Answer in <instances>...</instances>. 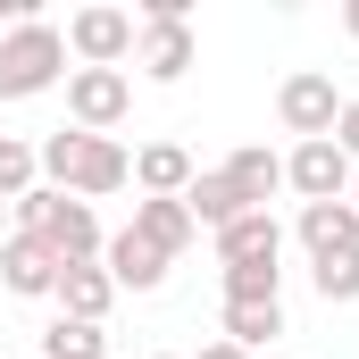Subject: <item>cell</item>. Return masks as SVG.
<instances>
[{"label":"cell","mask_w":359,"mask_h":359,"mask_svg":"<svg viewBox=\"0 0 359 359\" xmlns=\"http://www.w3.org/2000/svg\"><path fill=\"white\" fill-rule=\"evenodd\" d=\"M34 151H42L50 192H67V201H100V192L134 184V151H126L117 134H76V126H59V134H42Z\"/></svg>","instance_id":"1"},{"label":"cell","mask_w":359,"mask_h":359,"mask_svg":"<svg viewBox=\"0 0 359 359\" xmlns=\"http://www.w3.org/2000/svg\"><path fill=\"white\" fill-rule=\"evenodd\" d=\"M59 76H67V34H59L50 17L0 34V100H42Z\"/></svg>","instance_id":"2"},{"label":"cell","mask_w":359,"mask_h":359,"mask_svg":"<svg viewBox=\"0 0 359 359\" xmlns=\"http://www.w3.org/2000/svg\"><path fill=\"white\" fill-rule=\"evenodd\" d=\"M126 109H134L126 67H67V126L76 134H117Z\"/></svg>","instance_id":"3"},{"label":"cell","mask_w":359,"mask_h":359,"mask_svg":"<svg viewBox=\"0 0 359 359\" xmlns=\"http://www.w3.org/2000/svg\"><path fill=\"white\" fill-rule=\"evenodd\" d=\"M276 117H284V134H301V142H334V117H343L334 76H318V67L284 76V84H276Z\"/></svg>","instance_id":"4"},{"label":"cell","mask_w":359,"mask_h":359,"mask_svg":"<svg viewBox=\"0 0 359 359\" xmlns=\"http://www.w3.org/2000/svg\"><path fill=\"white\" fill-rule=\"evenodd\" d=\"M134 42H142L134 8H76V17H67V50H76L84 67H117V59H134Z\"/></svg>","instance_id":"5"},{"label":"cell","mask_w":359,"mask_h":359,"mask_svg":"<svg viewBox=\"0 0 359 359\" xmlns=\"http://www.w3.org/2000/svg\"><path fill=\"white\" fill-rule=\"evenodd\" d=\"M351 159L334 151V142H292V159H284V184L301 192V209L309 201H351Z\"/></svg>","instance_id":"6"},{"label":"cell","mask_w":359,"mask_h":359,"mask_svg":"<svg viewBox=\"0 0 359 359\" xmlns=\"http://www.w3.org/2000/svg\"><path fill=\"white\" fill-rule=\"evenodd\" d=\"M0 284H8L17 301H50V292H59V251H50L42 234H8V243H0Z\"/></svg>","instance_id":"7"},{"label":"cell","mask_w":359,"mask_h":359,"mask_svg":"<svg viewBox=\"0 0 359 359\" xmlns=\"http://www.w3.org/2000/svg\"><path fill=\"white\" fill-rule=\"evenodd\" d=\"M100 268H109V284H117V292H159L176 259H168V251H151V243L126 226V234H109V243H100Z\"/></svg>","instance_id":"8"},{"label":"cell","mask_w":359,"mask_h":359,"mask_svg":"<svg viewBox=\"0 0 359 359\" xmlns=\"http://www.w3.org/2000/svg\"><path fill=\"white\" fill-rule=\"evenodd\" d=\"M301 251H309V259L359 251V209L351 201H309V209H301Z\"/></svg>","instance_id":"9"},{"label":"cell","mask_w":359,"mask_h":359,"mask_svg":"<svg viewBox=\"0 0 359 359\" xmlns=\"http://www.w3.org/2000/svg\"><path fill=\"white\" fill-rule=\"evenodd\" d=\"M201 176L192 168V151L184 142H142L134 151V184H142V201H184V184Z\"/></svg>","instance_id":"10"},{"label":"cell","mask_w":359,"mask_h":359,"mask_svg":"<svg viewBox=\"0 0 359 359\" xmlns=\"http://www.w3.org/2000/svg\"><path fill=\"white\" fill-rule=\"evenodd\" d=\"M59 318H84V326H100L109 318V301H117V284H109V268L100 259H76V268H59Z\"/></svg>","instance_id":"11"},{"label":"cell","mask_w":359,"mask_h":359,"mask_svg":"<svg viewBox=\"0 0 359 359\" xmlns=\"http://www.w3.org/2000/svg\"><path fill=\"white\" fill-rule=\"evenodd\" d=\"M251 259H284V226H276V209H251V217H234V226L217 234V268H251Z\"/></svg>","instance_id":"12"},{"label":"cell","mask_w":359,"mask_h":359,"mask_svg":"<svg viewBox=\"0 0 359 359\" xmlns=\"http://www.w3.org/2000/svg\"><path fill=\"white\" fill-rule=\"evenodd\" d=\"M184 209H192V226H209V234H226L234 217H251V209H243V192H234V176H226V168H201V176L184 184Z\"/></svg>","instance_id":"13"},{"label":"cell","mask_w":359,"mask_h":359,"mask_svg":"<svg viewBox=\"0 0 359 359\" xmlns=\"http://www.w3.org/2000/svg\"><path fill=\"white\" fill-rule=\"evenodd\" d=\"M134 234H142L151 251H168V259H184L201 226H192V209H184V201H134Z\"/></svg>","instance_id":"14"},{"label":"cell","mask_w":359,"mask_h":359,"mask_svg":"<svg viewBox=\"0 0 359 359\" xmlns=\"http://www.w3.org/2000/svg\"><path fill=\"white\" fill-rule=\"evenodd\" d=\"M226 176H234V192H243V209H268L276 192H284V159L259 151V142H243V151L226 159Z\"/></svg>","instance_id":"15"},{"label":"cell","mask_w":359,"mask_h":359,"mask_svg":"<svg viewBox=\"0 0 359 359\" xmlns=\"http://www.w3.org/2000/svg\"><path fill=\"white\" fill-rule=\"evenodd\" d=\"M276 334H284V301H259V309H234V301H226V343H234V351H259Z\"/></svg>","instance_id":"16"},{"label":"cell","mask_w":359,"mask_h":359,"mask_svg":"<svg viewBox=\"0 0 359 359\" xmlns=\"http://www.w3.org/2000/svg\"><path fill=\"white\" fill-rule=\"evenodd\" d=\"M34 184H42V151L25 134H0V201H25Z\"/></svg>","instance_id":"17"},{"label":"cell","mask_w":359,"mask_h":359,"mask_svg":"<svg viewBox=\"0 0 359 359\" xmlns=\"http://www.w3.org/2000/svg\"><path fill=\"white\" fill-rule=\"evenodd\" d=\"M42 359H109V334H100V326H84V318H50Z\"/></svg>","instance_id":"18"},{"label":"cell","mask_w":359,"mask_h":359,"mask_svg":"<svg viewBox=\"0 0 359 359\" xmlns=\"http://www.w3.org/2000/svg\"><path fill=\"white\" fill-rule=\"evenodd\" d=\"M276 292H284V268H276V259L226 268V301H234V309H259V301H276Z\"/></svg>","instance_id":"19"},{"label":"cell","mask_w":359,"mask_h":359,"mask_svg":"<svg viewBox=\"0 0 359 359\" xmlns=\"http://www.w3.org/2000/svg\"><path fill=\"white\" fill-rule=\"evenodd\" d=\"M318 301H326V309H334V301H359V251L318 259Z\"/></svg>","instance_id":"20"},{"label":"cell","mask_w":359,"mask_h":359,"mask_svg":"<svg viewBox=\"0 0 359 359\" xmlns=\"http://www.w3.org/2000/svg\"><path fill=\"white\" fill-rule=\"evenodd\" d=\"M334 151L359 168V92H343V117H334Z\"/></svg>","instance_id":"21"},{"label":"cell","mask_w":359,"mask_h":359,"mask_svg":"<svg viewBox=\"0 0 359 359\" xmlns=\"http://www.w3.org/2000/svg\"><path fill=\"white\" fill-rule=\"evenodd\" d=\"M201 359H251V351H234V343L217 334V343H201Z\"/></svg>","instance_id":"22"},{"label":"cell","mask_w":359,"mask_h":359,"mask_svg":"<svg viewBox=\"0 0 359 359\" xmlns=\"http://www.w3.org/2000/svg\"><path fill=\"white\" fill-rule=\"evenodd\" d=\"M343 25H351V34H359V0H351V8H343Z\"/></svg>","instance_id":"23"},{"label":"cell","mask_w":359,"mask_h":359,"mask_svg":"<svg viewBox=\"0 0 359 359\" xmlns=\"http://www.w3.org/2000/svg\"><path fill=\"white\" fill-rule=\"evenodd\" d=\"M0 243H8V201H0Z\"/></svg>","instance_id":"24"},{"label":"cell","mask_w":359,"mask_h":359,"mask_svg":"<svg viewBox=\"0 0 359 359\" xmlns=\"http://www.w3.org/2000/svg\"><path fill=\"white\" fill-rule=\"evenodd\" d=\"M351 209H359V176H351Z\"/></svg>","instance_id":"25"},{"label":"cell","mask_w":359,"mask_h":359,"mask_svg":"<svg viewBox=\"0 0 359 359\" xmlns=\"http://www.w3.org/2000/svg\"><path fill=\"white\" fill-rule=\"evenodd\" d=\"M159 359H176V351H159Z\"/></svg>","instance_id":"26"}]
</instances>
